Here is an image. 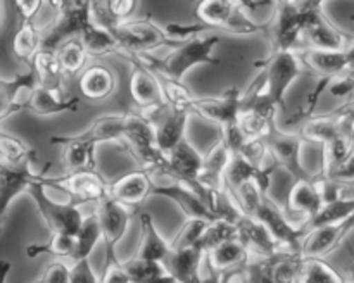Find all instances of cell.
<instances>
[{
  "mask_svg": "<svg viewBox=\"0 0 354 283\" xmlns=\"http://www.w3.org/2000/svg\"><path fill=\"white\" fill-rule=\"evenodd\" d=\"M351 19H353V21H354V14H353V16H351Z\"/></svg>",
  "mask_w": 354,
  "mask_h": 283,
  "instance_id": "cell-58",
  "label": "cell"
},
{
  "mask_svg": "<svg viewBox=\"0 0 354 283\" xmlns=\"http://www.w3.org/2000/svg\"><path fill=\"white\" fill-rule=\"evenodd\" d=\"M50 142L62 145V164H64L66 173L80 171V169H97V144L82 140L76 135H71V137H52Z\"/></svg>",
  "mask_w": 354,
  "mask_h": 283,
  "instance_id": "cell-26",
  "label": "cell"
},
{
  "mask_svg": "<svg viewBox=\"0 0 354 283\" xmlns=\"http://www.w3.org/2000/svg\"><path fill=\"white\" fill-rule=\"evenodd\" d=\"M100 240H104L102 226H100L99 214H97V211H93V213L86 214L82 228L76 233V254L73 261L90 257V254Z\"/></svg>",
  "mask_w": 354,
  "mask_h": 283,
  "instance_id": "cell-39",
  "label": "cell"
},
{
  "mask_svg": "<svg viewBox=\"0 0 354 283\" xmlns=\"http://www.w3.org/2000/svg\"><path fill=\"white\" fill-rule=\"evenodd\" d=\"M47 183H45V175H40L28 188V195L37 204L38 213L47 223L50 233H71L76 235L82 228L83 216L82 200L80 202H57L47 195Z\"/></svg>",
  "mask_w": 354,
  "mask_h": 283,
  "instance_id": "cell-3",
  "label": "cell"
},
{
  "mask_svg": "<svg viewBox=\"0 0 354 283\" xmlns=\"http://www.w3.org/2000/svg\"><path fill=\"white\" fill-rule=\"evenodd\" d=\"M40 86V78L33 64H28V71L16 75L12 79L0 81V117L7 119L12 114L28 109L35 90Z\"/></svg>",
  "mask_w": 354,
  "mask_h": 283,
  "instance_id": "cell-15",
  "label": "cell"
},
{
  "mask_svg": "<svg viewBox=\"0 0 354 283\" xmlns=\"http://www.w3.org/2000/svg\"><path fill=\"white\" fill-rule=\"evenodd\" d=\"M306 71L320 78L334 79L348 71L354 64V40L342 48L324 50V48H303L297 52Z\"/></svg>",
  "mask_w": 354,
  "mask_h": 283,
  "instance_id": "cell-14",
  "label": "cell"
},
{
  "mask_svg": "<svg viewBox=\"0 0 354 283\" xmlns=\"http://www.w3.org/2000/svg\"><path fill=\"white\" fill-rule=\"evenodd\" d=\"M304 9L303 43L311 48L334 50L342 48L354 40L346 31L335 26L324 12V2L320 0H301Z\"/></svg>",
  "mask_w": 354,
  "mask_h": 283,
  "instance_id": "cell-6",
  "label": "cell"
},
{
  "mask_svg": "<svg viewBox=\"0 0 354 283\" xmlns=\"http://www.w3.org/2000/svg\"><path fill=\"white\" fill-rule=\"evenodd\" d=\"M131 209L133 207L120 202L111 193L95 204V211L102 226L104 245H106V264L118 261L114 248L127 233L128 223L131 219Z\"/></svg>",
  "mask_w": 354,
  "mask_h": 283,
  "instance_id": "cell-10",
  "label": "cell"
},
{
  "mask_svg": "<svg viewBox=\"0 0 354 283\" xmlns=\"http://www.w3.org/2000/svg\"><path fill=\"white\" fill-rule=\"evenodd\" d=\"M320 2H325V0H320Z\"/></svg>",
  "mask_w": 354,
  "mask_h": 283,
  "instance_id": "cell-59",
  "label": "cell"
},
{
  "mask_svg": "<svg viewBox=\"0 0 354 283\" xmlns=\"http://www.w3.org/2000/svg\"><path fill=\"white\" fill-rule=\"evenodd\" d=\"M237 2L241 3L245 10H249L251 14L256 12V10L263 6V2H258V0H237Z\"/></svg>",
  "mask_w": 354,
  "mask_h": 283,
  "instance_id": "cell-55",
  "label": "cell"
},
{
  "mask_svg": "<svg viewBox=\"0 0 354 283\" xmlns=\"http://www.w3.org/2000/svg\"><path fill=\"white\" fill-rule=\"evenodd\" d=\"M156 75H158L159 81H161L165 102L173 107H182V109L190 110V102L194 100V95L190 93V90L183 85L182 79L171 78V76L161 75V72H156Z\"/></svg>",
  "mask_w": 354,
  "mask_h": 283,
  "instance_id": "cell-45",
  "label": "cell"
},
{
  "mask_svg": "<svg viewBox=\"0 0 354 283\" xmlns=\"http://www.w3.org/2000/svg\"><path fill=\"white\" fill-rule=\"evenodd\" d=\"M40 176L33 169V162L19 166H0V214L6 217L9 206L14 202L17 195L28 192L31 183Z\"/></svg>",
  "mask_w": 354,
  "mask_h": 283,
  "instance_id": "cell-20",
  "label": "cell"
},
{
  "mask_svg": "<svg viewBox=\"0 0 354 283\" xmlns=\"http://www.w3.org/2000/svg\"><path fill=\"white\" fill-rule=\"evenodd\" d=\"M80 107V99L76 97L62 95V90L48 88L40 85L35 90L30 100L28 110L35 113L37 116H54L61 113H75Z\"/></svg>",
  "mask_w": 354,
  "mask_h": 283,
  "instance_id": "cell-27",
  "label": "cell"
},
{
  "mask_svg": "<svg viewBox=\"0 0 354 283\" xmlns=\"http://www.w3.org/2000/svg\"><path fill=\"white\" fill-rule=\"evenodd\" d=\"M203 259H206V251L201 245H192V247L183 248L171 247L162 262L176 283H197L203 282V276H201Z\"/></svg>",
  "mask_w": 354,
  "mask_h": 283,
  "instance_id": "cell-22",
  "label": "cell"
},
{
  "mask_svg": "<svg viewBox=\"0 0 354 283\" xmlns=\"http://www.w3.org/2000/svg\"><path fill=\"white\" fill-rule=\"evenodd\" d=\"M128 119H130V113L106 114V116H100L97 119H93L88 130L83 131V133H78L76 137L97 145L111 140L121 142V138L124 137V131H127Z\"/></svg>",
  "mask_w": 354,
  "mask_h": 283,
  "instance_id": "cell-30",
  "label": "cell"
},
{
  "mask_svg": "<svg viewBox=\"0 0 354 283\" xmlns=\"http://www.w3.org/2000/svg\"><path fill=\"white\" fill-rule=\"evenodd\" d=\"M142 114L149 119L154 128L156 144L165 154H169L180 142L185 138L187 123H189L190 110L182 107H173L162 102L159 106L142 109Z\"/></svg>",
  "mask_w": 354,
  "mask_h": 283,
  "instance_id": "cell-7",
  "label": "cell"
},
{
  "mask_svg": "<svg viewBox=\"0 0 354 283\" xmlns=\"http://www.w3.org/2000/svg\"><path fill=\"white\" fill-rule=\"evenodd\" d=\"M131 64L130 75V93L140 109H149V107L159 106L165 102L162 95V86L159 81L156 71H152L147 64L140 61L135 55H128Z\"/></svg>",
  "mask_w": 354,
  "mask_h": 283,
  "instance_id": "cell-17",
  "label": "cell"
},
{
  "mask_svg": "<svg viewBox=\"0 0 354 283\" xmlns=\"http://www.w3.org/2000/svg\"><path fill=\"white\" fill-rule=\"evenodd\" d=\"M322 178L332 179V182L339 183V185H342L344 188L353 186L354 185V148H353L351 154L346 157V161L342 162V164L339 166L334 173H332V175L322 176Z\"/></svg>",
  "mask_w": 354,
  "mask_h": 283,
  "instance_id": "cell-51",
  "label": "cell"
},
{
  "mask_svg": "<svg viewBox=\"0 0 354 283\" xmlns=\"http://www.w3.org/2000/svg\"><path fill=\"white\" fill-rule=\"evenodd\" d=\"M242 109V93L239 88H228L223 95L197 99L190 102V113L220 126L232 123L239 117Z\"/></svg>",
  "mask_w": 354,
  "mask_h": 283,
  "instance_id": "cell-16",
  "label": "cell"
},
{
  "mask_svg": "<svg viewBox=\"0 0 354 283\" xmlns=\"http://www.w3.org/2000/svg\"><path fill=\"white\" fill-rule=\"evenodd\" d=\"M44 45V31L35 26L33 19H21L12 38V52L17 59L30 64Z\"/></svg>",
  "mask_w": 354,
  "mask_h": 283,
  "instance_id": "cell-32",
  "label": "cell"
},
{
  "mask_svg": "<svg viewBox=\"0 0 354 283\" xmlns=\"http://www.w3.org/2000/svg\"><path fill=\"white\" fill-rule=\"evenodd\" d=\"M28 257H38L41 254H50L54 257H62L73 261L76 254V235L52 233L45 244H33L26 247Z\"/></svg>",
  "mask_w": 354,
  "mask_h": 283,
  "instance_id": "cell-38",
  "label": "cell"
},
{
  "mask_svg": "<svg viewBox=\"0 0 354 283\" xmlns=\"http://www.w3.org/2000/svg\"><path fill=\"white\" fill-rule=\"evenodd\" d=\"M232 238H237V223L225 219V217H218V219L207 223L199 244L207 252L211 248L218 247L220 244H223V242L232 240Z\"/></svg>",
  "mask_w": 354,
  "mask_h": 283,
  "instance_id": "cell-43",
  "label": "cell"
},
{
  "mask_svg": "<svg viewBox=\"0 0 354 283\" xmlns=\"http://www.w3.org/2000/svg\"><path fill=\"white\" fill-rule=\"evenodd\" d=\"M354 214V197H346L341 195L337 199H332L324 202L322 209L311 217L310 223L306 224V230L315 226H320V224H330V223H342V221H348ZM304 230V233H306Z\"/></svg>",
  "mask_w": 354,
  "mask_h": 283,
  "instance_id": "cell-37",
  "label": "cell"
},
{
  "mask_svg": "<svg viewBox=\"0 0 354 283\" xmlns=\"http://www.w3.org/2000/svg\"><path fill=\"white\" fill-rule=\"evenodd\" d=\"M304 9L301 0H286L275 3L272 21L273 47L297 50L303 43Z\"/></svg>",
  "mask_w": 354,
  "mask_h": 283,
  "instance_id": "cell-12",
  "label": "cell"
},
{
  "mask_svg": "<svg viewBox=\"0 0 354 283\" xmlns=\"http://www.w3.org/2000/svg\"><path fill=\"white\" fill-rule=\"evenodd\" d=\"M214 221V219H213ZM207 219H199V217H189L185 226L180 230L176 235L175 240L171 242L173 248H183V247H192V245H201V237H203L204 230H206Z\"/></svg>",
  "mask_w": 354,
  "mask_h": 283,
  "instance_id": "cell-46",
  "label": "cell"
},
{
  "mask_svg": "<svg viewBox=\"0 0 354 283\" xmlns=\"http://www.w3.org/2000/svg\"><path fill=\"white\" fill-rule=\"evenodd\" d=\"M104 7L107 17L106 24L120 23L133 16L138 7V0H104Z\"/></svg>",
  "mask_w": 354,
  "mask_h": 283,
  "instance_id": "cell-48",
  "label": "cell"
},
{
  "mask_svg": "<svg viewBox=\"0 0 354 283\" xmlns=\"http://www.w3.org/2000/svg\"><path fill=\"white\" fill-rule=\"evenodd\" d=\"M62 259V257H61ZM54 261L45 268L40 282L44 283H69V273H71V264H66L64 261Z\"/></svg>",
  "mask_w": 354,
  "mask_h": 283,
  "instance_id": "cell-52",
  "label": "cell"
},
{
  "mask_svg": "<svg viewBox=\"0 0 354 283\" xmlns=\"http://www.w3.org/2000/svg\"><path fill=\"white\" fill-rule=\"evenodd\" d=\"M342 278L324 257H308L304 255L303 264H301L297 283H344Z\"/></svg>",
  "mask_w": 354,
  "mask_h": 283,
  "instance_id": "cell-41",
  "label": "cell"
},
{
  "mask_svg": "<svg viewBox=\"0 0 354 283\" xmlns=\"http://www.w3.org/2000/svg\"><path fill=\"white\" fill-rule=\"evenodd\" d=\"M45 183L48 188H57L61 192L69 193L82 200L83 204H97L104 197L109 195L111 183L106 182L99 169H80V171H69L57 178L45 176Z\"/></svg>",
  "mask_w": 354,
  "mask_h": 283,
  "instance_id": "cell-8",
  "label": "cell"
},
{
  "mask_svg": "<svg viewBox=\"0 0 354 283\" xmlns=\"http://www.w3.org/2000/svg\"><path fill=\"white\" fill-rule=\"evenodd\" d=\"M78 37L90 55H109L121 52L120 41L114 37L111 28L107 24L97 23L95 19L90 21Z\"/></svg>",
  "mask_w": 354,
  "mask_h": 283,
  "instance_id": "cell-31",
  "label": "cell"
},
{
  "mask_svg": "<svg viewBox=\"0 0 354 283\" xmlns=\"http://www.w3.org/2000/svg\"><path fill=\"white\" fill-rule=\"evenodd\" d=\"M266 142H268L270 152H272V157L275 159L277 164L286 169L294 179L313 178L301 162V150H303V145L306 144L301 133L280 130L275 124L266 135Z\"/></svg>",
  "mask_w": 354,
  "mask_h": 283,
  "instance_id": "cell-11",
  "label": "cell"
},
{
  "mask_svg": "<svg viewBox=\"0 0 354 283\" xmlns=\"http://www.w3.org/2000/svg\"><path fill=\"white\" fill-rule=\"evenodd\" d=\"M348 233L346 221L310 228L301 240V252L308 257H325L332 251L341 247Z\"/></svg>",
  "mask_w": 354,
  "mask_h": 283,
  "instance_id": "cell-21",
  "label": "cell"
},
{
  "mask_svg": "<svg viewBox=\"0 0 354 283\" xmlns=\"http://www.w3.org/2000/svg\"><path fill=\"white\" fill-rule=\"evenodd\" d=\"M152 195H161L175 202L183 211L187 217H199V219L213 221L218 219L216 213L207 206L206 200L201 197L197 190L182 182H173L169 185H154Z\"/></svg>",
  "mask_w": 354,
  "mask_h": 283,
  "instance_id": "cell-18",
  "label": "cell"
},
{
  "mask_svg": "<svg viewBox=\"0 0 354 283\" xmlns=\"http://www.w3.org/2000/svg\"><path fill=\"white\" fill-rule=\"evenodd\" d=\"M100 278L93 271L90 264V257L71 261V273H69V283H97Z\"/></svg>",
  "mask_w": 354,
  "mask_h": 283,
  "instance_id": "cell-49",
  "label": "cell"
},
{
  "mask_svg": "<svg viewBox=\"0 0 354 283\" xmlns=\"http://www.w3.org/2000/svg\"><path fill=\"white\" fill-rule=\"evenodd\" d=\"M59 61H61L62 69H64V75L68 78L78 75L80 71H83L86 61H88V50L85 48L83 41L80 40V37H73L69 40H66L64 43L59 45L57 48Z\"/></svg>",
  "mask_w": 354,
  "mask_h": 283,
  "instance_id": "cell-40",
  "label": "cell"
},
{
  "mask_svg": "<svg viewBox=\"0 0 354 283\" xmlns=\"http://www.w3.org/2000/svg\"><path fill=\"white\" fill-rule=\"evenodd\" d=\"M237 121L249 138L266 137V135L270 133V130L277 124V121H272L263 113L252 109V107H244V109H241Z\"/></svg>",
  "mask_w": 354,
  "mask_h": 283,
  "instance_id": "cell-44",
  "label": "cell"
},
{
  "mask_svg": "<svg viewBox=\"0 0 354 283\" xmlns=\"http://www.w3.org/2000/svg\"><path fill=\"white\" fill-rule=\"evenodd\" d=\"M124 268H127L128 275H130L131 283H176L162 261L133 255V257L124 262Z\"/></svg>",
  "mask_w": 354,
  "mask_h": 283,
  "instance_id": "cell-34",
  "label": "cell"
},
{
  "mask_svg": "<svg viewBox=\"0 0 354 283\" xmlns=\"http://www.w3.org/2000/svg\"><path fill=\"white\" fill-rule=\"evenodd\" d=\"M322 206H324V193H322L318 176L294 179L292 188L287 195L286 213L297 226L306 230V224L322 209Z\"/></svg>",
  "mask_w": 354,
  "mask_h": 283,
  "instance_id": "cell-13",
  "label": "cell"
},
{
  "mask_svg": "<svg viewBox=\"0 0 354 283\" xmlns=\"http://www.w3.org/2000/svg\"><path fill=\"white\" fill-rule=\"evenodd\" d=\"M232 155L234 152L220 135L209 152L204 155V166L199 175V183L207 192L218 193L227 190V169L232 161Z\"/></svg>",
  "mask_w": 354,
  "mask_h": 283,
  "instance_id": "cell-19",
  "label": "cell"
},
{
  "mask_svg": "<svg viewBox=\"0 0 354 283\" xmlns=\"http://www.w3.org/2000/svg\"><path fill=\"white\" fill-rule=\"evenodd\" d=\"M151 175L152 173L145 168L127 173L116 182L111 183L109 193L127 206H140L149 195H152V190H154V182H152Z\"/></svg>",
  "mask_w": 354,
  "mask_h": 283,
  "instance_id": "cell-24",
  "label": "cell"
},
{
  "mask_svg": "<svg viewBox=\"0 0 354 283\" xmlns=\"http://www.w3.org/2000/svg\"><path fill=\"white\" fill-rule=\"evenodd\" d=\"M44 2L45 0H14V6L21 19H33Z\"/></svg>",
  "mask_w": 354,
  "mask_h": 283,
  "instance_id": "cell-54",
  "label": "cell"
},
{
  "mask_svg": "<svg viewBox=\"0 0 354 283\" xmlns=\"http://www.w3.org/2000/svg\"><path fill=\"white\" fill-rule=\"evenodd\" d=\"M220 41L218 35H194L187 38L180 45L173 47L166 57H152L151 52H142V54H130L140 59L144 64H147L152 71L161 72V75L171 76V78L183 79V76L192 68L201 64H220V59L213 55L214 47Z\"/></svg>",
  "mask_w": 354,
  "mask_h": 283,
  "instance_id": "cell-2",
  "label": "cell"
},
{
  "mask_svg": "<svg viewBox=\"0 0 354 283\" xmlns=\"http://www.w3.org/2000/svg\"><path fill=\"white\" fill-rule=\"evenodd\" d=\"M248 216L256 217L258 221H261L266 228L270 230V233L275 237V240L282 245V248H289V251H301V240L304 237V230L301 226H297L289 216H287L286 211L279 206L277 202H273L268 197V193L261 197L259 204L256 206V209L252 211Z\"/></svg>",
  "mask_w": 354,
  "mask_h": 283,
  "instance_id": "cell-9",
  "label": "cell"
},
{
  "mask_svg": "<svg viewBox=\"0 0 354 283\" xmlns=\"http://www.w3.org/2000/svg\"><path fill=\"white\" fill-rule=\"evenodd\" d=\"M241 155H244L248 161H251L256 166H268L266 161L268 157H272V152H270V145L266 142V137H258V138H248V142L244 144V147L239 152Z\"/></svg>",
  "mask_w": 354,
  "mask_h": 283,
  "instance_id": "cell-47",
  "label": "cell"
},
{
  "mask_svg": "<svg viewBox=\"0 0 354 283\" xmlns=\"http://www.w3.org/2000/svg\"><path fill=\"white\" fill-rule=\"evenodd\" d=\"M349 276H351V280L354 282V261L351 262V266H349Z\"/></svg>",
  "mask_w": 354,
  "mask_h": 283,
  "instance_id": "cell-57",
  "label": "cell"
},
{
  "mask_svg": "<svg viewBox=\"0 0 354 283\" xmlns=\"http://www.w3.org/2000/svg\"><path fill=\"white\" fill-rule=\"evenodd\" d=\"M346 228H348V231H353L354 230V214L351 217H349L348 221H346Z\"/></svg>",
  "mask_w": 354,
  "mask_h": 283,
  "instance_id": "cell-56",
  "label": "cell"
},
{
  "mask_svg": "<svg viewBox=\"0 0 354 283\" xmlns=\"http://www.w3.org/2000/svg\"><path fill=\"white\" fill-rule=\"evenodd\" d=\"M306 71L297 50L292 48L272 47L268 61H266V93L270 99L286 110V93L294 81Z\"/></svg>",
  "mask_w": 354,
  "mask_h": 283,
  "instance_id": "cell-5",
  "label": "cell"
},
{
  "mask_svg": "<svg viewBox=\"0 0 354 283\" xmlns=\"http://www.w3.org/2000/svg\"><path fill=\"white\" fill-rule=\"evenodd\" d=\"M140 230H142V242L138 245L137 257L144 259H154V261H162V259L168 255V252L171 251V244L165 240L159 230L156 228L154 221L149 216L147 213H144L140 216Z\"/></svg>",
  "mask_w": 354,
  "mask_h": 283,
  "instance_id": "cell-33",
  "label": "cell"
},
{
  "mask_svg": "<svg viewBox=\"0 0 354 283\" xmlns=\"http://www.w3.org/2000/svg\"><path fill=\"white\" fill-rule=\"evenodd\" d=\"M297 133H301V137L306 142H315V144L324 145L325 142L342 135V131L341 126H339L337 117L334 116V113H330L324 114V116H315L313 114L310 119L301 124Z\"/></svg>",
  "mask_w": 354,
  "mask_h": 283,
  "instance_id": "cell-35",
  "label": "cell"
},
{
  "mask_svg": "<svg viewBox=\"0 0 354 283\" xmlns=\"http://www.w3.org/2000/svg\"><path fill=\"white\" fill-rule=\"evenodd\" d=\"M277 162L268 166H256L241 154L232 155V161L227 169V186L230 190L239 188L248 182H258L265 192H268L272 175L277 168Z\"/></svg>",
  "mask_w": 354,
  "mask_h": 283,
  "instance_id": "cell-25",
  "label": "cell"
},
{
  "mask_svg": "<svg viewBox=\"0 0 354 283\" xmlns=\"http://www.w3.org/2000/svg\"><path fill=\"white\" fill-rule=\"evenodd\" d=\"M0 154H2L3 164L9 166L26 164V162H35L37 159L35 150L26 142L9 133H0Z\"/></svg>",
  "mask_w": 354,
  "mask_h": 283,
  "instance_id": "cell-42",
  "label": "cell"
},
{
  "mask_svg": "<svg viewBox=\"0 0 354 283\" xmlns=\"http://www.w3.org/2000/svg\"><path fill=\"white\" fill-rule=\"evenodd\" d=\"M237 237L244 242L251 255H256V257H268L279 251H283L282 245L275 240L268 228L261 221L248 216L245 213L237 219Z\"/></svg>",
  "mask_w": 354,
  "mask_h": 283,
  "instance_id": "cell-23",
  "label": "cell"
},
{
  "mask_svg": "<svg viewBox=\"0 0 354 283\" xmlns=\"http://www.w3.org/2000/svg\"><path fill=\"white\" fill-rule=\"evenodd\" d=\"M106 24V23H104ZM107 26L114 33V37L120 41L121 52L127 55L142 54V52H152L156 48H161L169 45L176 47L187 38L194 37L196 31L203 30V26L187 28H162L151 19H124L120 23H109Z\"/></svg>",
  "mask_w": 354,
  "mask_h": 283,
  "instance_id": "cell-1",
  "label": "cell"
},
{
  "mask_svg": "<svg viewBox=\"0 0 354 283\" xmlns=\"http://www.w3.org/2000/svg\"><path fill=\"white\" fill-rule=\"evenodd\" d=\"M248 14L251 12L237 0H199L196 6V16L204 26L234 35H254L261 30Z\"/></svg>",
  "mask_w": 354,
  "mask_h": 283,
  "instance_id": "cell-4",
  "label": "cell"
},
{
  "mask_svg": "<svg viewBox=\"0 0 354 283\" xmlns=\"http://www.w3.org/2000/svg\"><path fill=\"white\" fill-rule=\"evenodd\" d=\"M30 64H33L35 69H37L40 85L48 86V88L61 90V81L66 75L61 66V61H59L57 50L41 47L40 52L35 55Z\"/></svg>",
  "mask_w": 354,
  "mask_h": 283,
  "instance_id": "cell-36",
  "label": "cell"
},
{
  "mask_svg": "<svg viewBox=\"0 0 354 283\" xmlns=\"http://www.w3.org/2000/svg\"><path fill=\"white\" fill-rule=\"evenodd\" d=\"M251 252L245 247L244 242L241 238H232V240L223 242L218 247L211 248L206 252V261L209 268L213 269L216 275H221L225 271L239 268L249 262Z\"/></svg>",
  "mask_w": 354,
  "mask_h": 283,
  "instance_id": "cell-28",
  "label": "cell"
},
{
  "mask_svg": "<svg viewBox=\"0 0 354 283\" xmlns=\"http://www.w3.org/2000/svg\"><path fill=\"white\" fill-rule=\"evenodd\" d=\"M100 282L102 283H131L130 275H128L127 268H124V262L114 261L107 262L104 266V273L100 276Z\"/></svg>",
  "mask_w": 354,
  "mask_h": 283,
  "instance_id": "cell-53",
  "label": "cell"
},
{
  "mask_svg": "<svg viewBox=\"0 0 354 283\" xmlns=\"http://www.w3.org/2000/svg\"><path fill=\"white\" fill-rule=\"evenodd\" d=\"M116 86L118 79L114 71L102 64L90 66L88 69L83 71L82 78H80V90L90 100L107 99V97L113 95Z\"/></svg>",
  "mask_w": 354,
  "mask_h": 283,
  "instance_id": "cell-29",
  "label": "cell"
},
{
  "mask_svg": "<svg viewBox=\"0 0 354 283\" xmlns=\"http://www.w3.org/2000/svg\"><path fill=\"white\" fill-rule=\"evenodd\" d=\"M334 116L337 117L339 126H341L342 135L354 144V99L348 100L346 104L339 106L337 109L332 110Z\"/></svg>",
  "mask_w": 354,
  "mask_h": 283,
  "instance_id": "cell-50",
  "label": "cell"
}]
</instances>
